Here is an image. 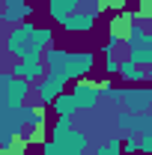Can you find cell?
Returning a JSON list of instances; mask_svg holds the SVG:
<instances>
[{
    "mask_svg": "<svg viewBox=\"0 0 152 155\" xmlns=\"http://www.w3.org/2000/svg\"><path fill=\"white\" fill-rule=\"evenodd\" d=\"M54 36L57 33L51 27L24 21L18 27H9V33L3 36V51L12 60H45V51L54 45Z\"/></svg>",
    "mask_w": 152,
    "mask_h": 155,
    "instance_id": "1",
    "label": "cell"
},
{
    "mask_svg": "<svg viewBox=\"0 0 152 155\" xmlns=\"http://www.w3.org/2000/svg\"><path fill=\"white\" fill-rule=\"evenodd\" d=\"M45 66H48V72H57L69 84H75V81H84V78H90L95 72V54L93 51H69V48L51 45L45 51Z\"/></svg>",
    "mask_w": 152,
    "mask_h": 155,
    "instance_id": "2",
    "label": "cell"
},
{
    "mask_svg": "<svg viewBox=\"0 0 152 155\" xmlns=\"http://www.w3.org/2000/svg\"><path fill=\"white\" fill-rule=\"evenodd\" d=\"M111 101L116 104V110L146 114L152 107V87L149 84H122L111 93Z\"/></svg>",
    "mask_w": 152,
    "mask_h": 155,
    "instance_id": "3",
    "label": "cell"
},
{
    "mask_svg": "<svg viewBox=\"0 0 152 155\" xmlns=\"http://www.w3.org/2000/svg\"><path fill=\"white\" fill-rule=\"evenodd\" d=\"M51 140H57V143L69 146V149H78V152H87V149H90L87 131H81L75 122L66 119V116H57V119H54V125H51Z\"/></svg>",
    "mask_w": 152,
    "mask_h": 155,
    "instance_id": "4",
    "label": "cell"
},
{
    "mask_svg": "<svg viewBox=\"0 0 152 155\" xmlns=\"http://www.w3.org/2000/svg\"><path fill=\"white\" fill-rule=\"evenodd\" d=\"M33 90H36V84L21 81V78H15L12 72H0V101H3V104H9V107H21L24 98L30 96Z\"/></svg>",
    "mask_w": 152,
    "mask_h": 155,
    "instance_id": "5",
    "label": "cell"
},
{
    "mask_svg": "<svg viewBox=\"0 0 152 155\" xmlns=\"http://www.w3.org/2000/svg\"><path fill=\"white\" fill-rule=\"evenodd\" d=\"M36 15V6L33 0H3V9H0V21L6 27H18L24 21H33Z\"/></svg>",
    "mask_w": 152,
    "mask_h": 155,
    "instance_id": "6",
    "label": "cell"
},
{
    "mask_svg": "<svg viewBox=\"0 0 152 155\" xmlns=\"http://www.w3.org/2000/svg\"><path fill=\"white\" fill-rule=\"evenodd\" d=\"M66 84H69L66 78H60L57 72H48L42 81H36V90H33V93H36V101H42V104H48V107H51V104H54V98L66 93Z\"/></svg>",
    "mask_w": 152,
    "mask_h": 155,
    "instance_id": "7",
    "label": "cell"
},
{
    "mask_svg": "<svg viewBox=\"0 0 152 155\" xmlns=\"http://www.w3.org/2000/svg\"><path fill=\"white\" fill-rule=\"evenodd\" d=\"M72 93H75L78 104H81V110H95V107H98V101L104 98L101 87H98V81H90V78L75 81V84H72Z\"/></svg>",
    "mask_w": 152,
    "mask_h": 155,
    "instance_id": "8",
    "label": "cell"
},
{
    "mask_svg": "<svg viewBox=\"0 0 152 155\" xmlns=\"http://www.w3.org/2000/svg\"><path fill=\"white\" fill-rule=\"evenodd\" d=\"M27 104V101H24ZM21 104V107H24ZM21 107H9L3 104L0 107V134H12V137H21L27 131V122H24V110Z\"/></svg>",
    "mask_w": 152,
    "mask_h": 155,
    "instance_id": "9",
    "label": "cell"
},
{
    "mask_svg": "<svg viewBox=\"0 0 152 155\" xmlns=\"http://www.w3.org/2000/svg\"><path fill=\"white\" fill-rule=\"evenodd\" d=\"M116 125L125 134H146L152 131V119L149 114H131V110H116Z\"/></svg>",
    "mask_w": 152,
    "mask_h": 155,
    "instance_id": "10",
    "label": "cell"
},
{
    "mask_svg": "<svg viewBox=\"0 0 152 155\" xmlns=\"http://www.w3.org/2000/svg\"><path fill=\"white\" fill-rule=\"evenodd\" d=\"M137 12H131V9H125V12H114L111 15V21H107V33L116 39H122L125 45H128V36H131L134 24H137Z\"/></svg>",
    "mask_w": 152,
    "mask_h": 155,
    "instance_id": "11",
    "label": "cell"
},
{
    "mask_svg": "<svg viewBox=\"0 0 152 155\" xmlns=\"http://www.w3.org/2000/svg\"><path fill=\"white\" fill-rule=\"evenodd\" d=\"M9 72L15 78H21V81L36 84V81H42V78L48 75V66H45V60H15Z\"/></svg>",
    "mask_w": 152,
    "mask_h": 155,
    "instance_id": "12",
    "label": "cell"
},
{
    "mask_svg": "<svg viewBox=\"0 0 152 155\" xmlns=\"http://www.w3.org/2000/svg\"><path fill=\"white\" fill-rule=\"evenodd\" d=\"M98 18H101V12H98V9H90V12H81V9H78L75 15L63 24V30H66L69 36H72V33H90V30H95Z\"/></svg>",
    "mask_w": 152,
    "mask_h": 155,
    "instance_id": "13",
    "label": "cell"
},
{
    "mask_svg": "<svg viewBox=\"0 0 152 155\" xmlns=\"http://www.w3.org/2000/svg\"><path fill=\"white\" fill-rule=\"evenodd\" d=\"M78 6H81V0H48V18H51V24L63 27L78 12Z\"/></svg>",
    "mask_w": 152,
    "mask_h": 155,
    "instance_id": "14",
    "label": "cell"
},
{
    "mask_svg": "<svg viewBox=\"0 0 152 155\" xmlns=\"http://www.w3.org/2000/svg\"><path fill=\"white\" fill-rule=\"evenodd\" d=\"M119 81L122 84H149V69L137 66L128 57H122V63H119Z\"/></svg>",
    "mask_w": 152,
    "mask_h": 155,
    "instance_id": "15",
    "label": "cell"
},
{
    "mask_svg": "<svg viewBox=\"0 0 152 155\" xmlns=\"http://www.w3.org/2000/svg\"><path fill=\"white\" fill-rule=\"evenodd\" d=\"M78 110H81V104H78V98H75L72 90H66L63 96H57L54 104H51V114H54V116H66V119H72Z\"/></svg>",
    "mask_w": 152,
    "mask_h": 155,
    "instance_id": "16",
    "label": "cell"
},
{
    "mask_svg": "<svg viewBox=\"0 0 152 155\" xmlns=\"http://www.w3.org/2000/svg\"><path fill=\"white\" fill-rule=\"evenodd\" d=\"M125 57L134 60L137 66H146V69H149V66H152V30L143 36V42H137V45L128 48V54H125Z\"/></svg>",
    "mask_w": 152,
    "mask_h": 155,
    "instance_id": "17",
    "label": "cell"
},
{
    "mask_svg": "<svg viewBox=\"0 0 152 155\" xmlns=\"http://www.w3.org/2000/svg\"><path fill=\"white\" fill-rule=\"evenodd\" d=\"M21 110H24L27 128H30V125H48V104H42V101H27Z\"/></svg>",
    "mask_w": 152,
    "mask_h": 155,
    "instance_id": "18",
    "label": "cell"
},
{
    "mask_svg": "<svg viewBox=\"0 0 152 155\" xmlns=\"http://www.w3.org/2000/svg\"><path fill=\"white\" fill-rule=\"evenodd\" d=\"M24 140L30 143V146H45L51 137H48V125H30L27 131H24Z\"/></svg>",
    "mask_w": 152,
    "mask_h": 155,
    "instance_id": "19",
    "label": "cell"
},
{
    "mask_svg": "<svg viewBox=\"0 0 152 155\" xmlns=\"http://www.w3.org/2000/svg\"><path fill=\"white\" fill-rule=\"evenodd\" d=\"M119 63H122V60L116 57V54H104V60H101L104 78H119Z\"/></svg>",
    "mask_w": 152,
    "mask_h": 155,
    "instance_id": "20",
    "label": "cell"
},
{
    "mask_svg": "<svg viewBox=\"0 0 152 155\" xmlns=\"http://www.w3.org/2000/svg\"><path fill=\"white\" fill-rule=\"evenodd\" d=\"M95 9L98 12H125L128 0H95Z\"/></svg>",
    "mask_w": 152,
    "mask_h": 155,
    "instance_id": "21",
    "label": "cell"
},
{
    "mask_svg": "<svg viewBox=\"0 0 152 155\" xmlns=\"http://www.w3.org/2000/svg\"><path fill=\"white\" fill-rule=\"evenodd\" d=\"M27 149H30V143H27L24 134H21V137H15V143H12V146L0 149V155H27Z\"/></svg>",
    "mask_w": 152,
    "mask_h": 155,
    "instance_id": "22",
    "label": "cell"
},
{
    "mask_svg": "<svg viewBox=\"0 0 152 155\" xmlns=\"http://www.w3.org/2000/svg\"><path fill=\"white\" fill-rule=\"evenodd\" d=\"M122 152L125 155H140V134H125L122 137Z\"/></svg>",
    "mask_w": 152,
    "mask_h": 155,
    "instance_id": "23",
    "label": "cell"
},
{
    "mask_svg": "<svg viewBox=\"0 0 152 155\" xmlns=\"http://www.w3.org/2000/svg\"><path fill=\"white\" fill-rule=\"evenodd\" d=\"M146 33H149V30H143V21H137L134 30H131V36H128V45H125V48H131V45H137V42H143Z\"/></svg>",
    "mask_w": 152,
    "mask_h": 155,
    "instance_id": "24",
    "label": "cell"
},
{
    "mask_svg": "<svg viewBox=\"0 0 152 155\" xmlns=\"http://www.w3.org/2000/svg\"><path fill=\"white\" fill-rule=\"evenodd\" d=\"M137 18L152 21V0H137Z\"/></svg>",
    "mask_w": 152,
    "mask_h": 155,
    "instance_id": "25",
    "label": "cell"
},
{
    "mask_svg": "<svg viewBox=\"0 0 152 155\" xmlns=\"http://www.w3.org/2000/svg\"><path fill=\"white\" fill-rule=\"evenodd\" d=\"M140 155H152V131L140 134Z\"/></svg>",
    "mask_w": 152,
    "mask_h": 155,
    "instance_id": "26",
    "label": "cell"
},
{
    "mask_svg": "<svg viewBox=\"0 0 152 155\" xmlns=\"http://www.w3.org/2000/svg\"><path fill=\"white\" fill-rule=\"evenodd\" d=\"M98 87H101V93H104V98H111V93L116 90V87H114V78H101V81H98Z\"/></svg>",
    "mask_w": 152,
    "mask_h": 155,
    "instance_id": "27",
    "label": "cell"
},
{
    "mask_svg": "<svg viewBox=\"0 0 152 155\" xmlns=\"http://www.w3.org/2000/svg\"><path fill=\"white\" fill-rule=\"evenodd\" d=\"M149 87H152V66H149Z\"/></svg>",
    "mask_w": 152,
    "mask_h": 155,
    "instance_id": "28",
    "label": "cell"
},
{
    "mask_svg": "<svg viewBox=\"0 0 152 155\" xmlns=\"http://www.w3.org/2000/svg\"><path fill=\"white\" fill-rule=\"evenodd\" d=\"M146 114H149V119H152V107H149V110H146Z\"/></svg>",
    "mask_w": 152,
    "mask_h": 155,
    "instance_id": "29",
    "label": "cell"
}]
</instances>
